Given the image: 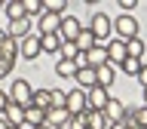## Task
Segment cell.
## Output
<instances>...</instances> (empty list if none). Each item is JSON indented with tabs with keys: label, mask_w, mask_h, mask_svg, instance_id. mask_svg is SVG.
<instances>
[{
	"label": "cell",
	"mask_w": 147,
	"mask_h": 129,
	"mask_svg": "<svg viewBox=\"0 0 147 129\" xmlns=\"http://www.w3.org/2000/svg\"><path fill=\"white\" fill-rule=\"evenodd\" d=\"M77 71H80V68H77V62H71V58H58V62H55V74H58V77H77Z\"/></svg>",
	"instance_id": "obj_19"
},
{
	"label": "cell",
	"mask_w": 147,
	"mask_h": 129,
	"mask_svg": "<svg viewBox=\"0 0 147 129\" xmlns=\"http://www.w3.org/2000/svg\"><path fill=\"white\" fill-rule=\"evenodd\" d=\"M89 31L95 34V40H98V43H104V40L110 37V31H113V22H110L104 12H95V16H92V22H89Z\"/></svg>",
	"instance_id": "obj_3"
},
{
	"label": "cell",
	"mask_w": 147,
	"mask_h": 129,
	"mask_svg": "<svg viewBox=\"0 0 147 129\" xmlns=\"http://www.w3.org/2000/svg\"><path fill=\"white\" fill-rule=\"evenodd\" d=\"M9 129H22V126H9Z\"/></svg>",
	"instance_id": "obj_40"
},
{
	"label": "cell",
	"mask_w": 147,
	"mask_h": 129,
	"mask_svg": "<svg viewBox=\"0 0 147 129\" xmlns=\"http://www.w3.org/2000/svg\"><path fill=\"white\" fill-rule=\"evenodd\" d=\"M12 64H16V62H6V58H0V80H3V77L12 71Z\"/></svg>",
	"instance_id": "obj_32"
},
{
	"label": "cell",
	"mask_w": 147,
	"mask_h": 129,
	"mask_svg": "<svg viewBox=\"0 0 147 129\" xmlns=\"http://www.w3.org/2000/svg\"><path fill=\"white\" fill-rule=\"evenodd\" d=\"M40 37V49H43V52H58V49H61V34H37Z\"/></svg>",
	"instance_id": "obj_15"
},
{
	"label": "cell",
	"mask_w": 147,
	"mask_h": 129,
	"mask_svg": "<svg viewBox=\"0 0 147 129\" xmlns=\"http://www.w3.org/2000/svg\"><path fill=\"white\" fill-rule=\"evenodd\" d=\"M104 117H107V123H123V120H126V108H123V101L110 98L107 108H104Z\"/></svg>",
	"instance_id": "obj_13"
},
{
	"label": "cell",
	"mask_w": 147,
	"mask_h": 129,
	"mask_svg": "<svg viewBox=\"0 0 147 129\" xmlns=\"http://www.w3.org/2000/svg\"><path fill=\"white\" fill-rule=\"evenodd\" d=\"M64 101H67V92L52 89V108H64Z\"/></svg>",
	"instance_id": "obj_29"
},
{
	"label": "cell",
	"mask_w": 147,
	"mask_h": 129,
	"mask_svg": "<svg viewBox=\"0 0 147 129\" xmlns=\"http://www.w3.org/2000/svg\"><path fill=\"white\" fill-rule=\"evenodd\" d=\"M3 117H6V123H9V126H22V123H25V108L12 101V105L6 108V114H3Z\"/></svg>",
	"instance_id": "obj_16"
},
{
	"label": "cell",
	"mask_w": 147,
	"mask_h": 129,
	"mask_svg": "<svg viewBox=\"0 0 147 129\" xmlns=\"http://www.w3.org/2000/svg\"><path fill=\"white\" fill-rule=\"evenodd\" d=\"M6 16L9 22H18V18H25V3H18V0H6Z\"/></svg>",
	"instance_id": "obj_23"
},
{
	"label": "cell",
	"mask_w": 147,
	"mask_h": 129,
	"mask_svg": "<svg viewBox=\"0 0 147 129\" xmlns=\"http://www.w3.org/2000/svg\"><path fill=\"white\" fill-rule=\"evenodd\" d=\"M104 46H107V64H113V68H119V64L129 58L123 40H110V43H104Z\"/></svg>",
	"instance_id": "obj_5"
},
{
	"label": "cell",
	"mask_w": 147,
	"mask_h": 129,
	"mask_svg": "<svg viewBox=\"0 0 147 129\" xmlns=\"http://www.w3.org/2000/svg\"><path fill=\"white\" fill-rule=\"evenodd\" d=\"M126 129H141V126H138V123H135V126H126Z\"/></svg>",
	"instance_id": "obj_38"
},
{
	"label": "cell",
	"mask_w": 147,
	"mask_h": 129,
	"mask_svg": "<svg viewBox=\"0 0 147 129\" xmlns=\"http://www.w3.org/2000/svg\"><path fill=\"white\" fill-rule=\"evenodd\" d=\"M58 31H61V16L43 12L40 16V34H58Z\"/></svg>",
	"instance_id": "obj_9"
},
{
	"label": "cell",
	"mask_w": 147,
	"mask_h": 129,
	"mask_svg": "<svg viewBox=\"0 0 147 129\" xmlns=\"http://www.w3.org/2000/svg\"><path fill=\"white\" fill-rule=\"evenodd\" d=\"M46 3L43 0H25V16H43Z\"/></svg>",
	"instance_id": "obj_26"
},
{
	"label": "cell",
	"mask_w": 147,
	"mask_h": 129,
	"mask_svg": "<svg viewBox=\"0 0 147 129\" xmlns=\"http://www.w3.org/2000/svg\"><path fill=\"white\" fill-rule=\"evenodd\" d=\"M126 52H129V58H144V55H147V46H144L141 37H135V40H129V43H126Z\"/></svg>",
	"instance_id": "obj_22"
},
{
	"label": "cell",
	"mask_w": 147,
	"mask_h": 129,
	"mask_svg": "<svg viewBox=\"0 0 147 129\" xmlns=\"http://www.w3.org/2000/svg\"><path fill=\"white\" fill-rule=\"evenodd\" d=\"M138 80H141V83L147 86V62H144V68H141V74H138Z\"/></svg>",
	"instance_id": "obj_34"
},
{
	"label": "cell",
	"mask_w": 147,
	"mask_h": 129,
	"mask_svg": "<svg viewBox=\"0 0 147 129\" xmlns=\"http://www.w3.org/2000/svg\"><path fill=\"white\" fill-rule=\"evenodd\" d=\"M0 129H9V123H6V117H0Z\"/></svg>",
	"instance_id": "obj_36"
},
{
	"label": "cell",
	"mask_w": 147,
	"mask_h": 129,
	"mask_svg": "<svg viewBox=\"0 0 147 129\" xmlns=\"http://www.w3.org/2000/svg\"><path fill=\"white\" fill-rule=\"evenodd\" d=\"M9 98L16 101V105H22V108H28V105L34 101V86H31L28 80H16L12 89H9Z\"/></svg>",
	"instance_id": "obj_2"
},
{
	"label": "cell",
	"mask_w": 147,
	"mask_h": 129,
	"mask_svg": "<svg viewBox=\"0 0 147 129\" xmlns=\"http://www.w3.org/2000/svg\"><path fill=\"white\" fill-rule=\"evenodd\" d=\"M86 98H89V111H104V108H107V101H110V95H107L104 86H95V89L86 92Z\"/></svg>",
	"instance_id": "obj_7"
},
{
	"label": "cell",
	"mask_w": 147,
	"mask_h": 129,
	"mask_svg": "<svg viewBox=\"0 0 147 129\" xmlns=\"http://www.w3.org/2000/svg\"><path fill=\"white\" fill-rule=\"evenodd\" d=\"M135 6H138L135 0H119V9H126V16H129V9H135Z\"/></svg>",
	"instance_id": "obj_33"
},
{
	"label": "cell",
	"mask_w": 147,
	"mask_h": 129,
	"mask_svg": "<svg viewBox=\"0 0 147 129\" xmlns=\"http://www.w3.org/2000/svg\"><path fill=\"white\" fill-rule=\"evenodd\" d=\"M3 6H6V0H0V9H3Z\"/></svg>",
	"instance_id": "obj_39"
},
{
	"label": "cell",
	"mask_w": 147,
	"mask_h": 129,
	"mask_svg": "<svg viewBox=\"0 0 147 129\" xmlns=\"http://www.w3.org/2000/svg\"><path fill=\"white\" fill-rule=\"evenodd\" d=\"M0 58H6V62H16L18 58V40L16 37H3V40H0Z\"/></svg>",
	"instance_id": "obj_12"
},
{
	"label": "cell",
	"mask_w": 147,
	"mask_h": 129,
	"mask_svg": "<svg viewBox=\"0 0 147 129\" xmlns=\"http://www.w3.org/2000/svg\"><path fill=\"white\" fill-rule=\"evenodd\" d=\"M80 31H83V25L77 22V18L61 16V31H58V34H61V40H64V43H74V40L80 37Z\"/></svg>",
	"instance_id": "obj_6"
},
{
	"label": "cell",
	"mask_w": 147,
	"mask_h": 129,
	"mask_svg": "<svg viewBox=\"0 0 147 129\" xmlns=\"http://www.w3.org/2000/svg\"><path fill=\"white\" fill-rule=\"evenodd\" d=\"M119 68H123V74H129V77H138L141 68H144V58H126Z\"/></svg>",
	"instance_id": "obj_24"
},
{
	"label": "cell",
	"mask_w": 147,
	"mask_h": 129,
	"mask_svg": "<svg viewBox=\"0 0 147 129\" xmlns=\"http://www.w3.org/2000/svg\"><path fill=\"white\" fill-rule=\"evenodd\" d=\"M113 31H117V40L129 43V40H135V37H138V22L132 16H126V12H119V18L113 22Z\"/></svg>",
	"instance_id": "obj_1"
},
{
	"label": "cell",
	"mask_w": 147,
	"mask_h": 129,
	"mask_svg": "<svg viewBox=\"0 0 147 129\" xmlns=\"http://www.w3.org/2000/svg\"><path fill=\"white\" fill-rule=\"evenodd\" d=\"M107 129H126V123H110Z\"/></svg>",
	"instance_id": "obj_35"
},
{
	"label": "cell",
	"mask_w": 147,
	"mask_h": 129,
	"mask_svg": "<svg viewBox=\"0 0 147 129\" xmlns=\"http://www.w3.org/2000/svg\"><path fill=\"white\" fill-rule=\"evenodd\" d=\"M9 105H12V98H9L6 92L0 89V117H3V114H6V108H9Z\"/></svg>",
	"instance_id": "obj_31"
},
{
	"label": "cell",
	"mask_w": 147,
	"mask_h": 129,
	"mask_svg": "<svg viewBox=\"0 0 147 129\" xmlns=\"http://www.w3.org/2000/svg\"><path fill=\"white\" fill-rule=\"evenodd\" d=\"M74 43H77V49H80V52H89L92 46L98 43V40H95V34H92L89 28H83V31H80V37H77Z\"/></svg>",
	"instance_id": "obj_18"
},
{
	"label": "cell",
	"mask_w": 147,
	"mask_h": 129,
	"mask_svg": "<svg viewBox=\"0 0 147 129\" xmlns=\"http://www.w3.org/2000/svg\"><path fill=\"white\" fill-rule=\"evenodd\" d=\"M74 80L80 83V89L89 92V89H95V86H98V74H95V68H80Z\"/></svg>",
	"instance_id": "obj_10"
},
{
	"label": "cell",
	"mask_w": 147,
	"mask_h": 129,
	"mask_svg": "<svg viewBox=\"0 0 147 129\" xmlns=\"http://www.w3.org/2000/svg\"><path fill=\"white\" fill-rule=\"evenodd\" d=\"M43 52L40 49V37H25V40H18V55H25V58H37V55Z\"/></svg>",
	"instance_id": "obj_8"
},
{
	"label": "cell",
	"mask_w": 147,
	"mask_h": 129,
	"mask_svg": "<svg viewBox=\"0 0 147 129\" xmlns=\"http://www.w3.org/2000/svg\"><path fill=\"white\" fill-rule=\"evenodd\" d=\"M25 123H31V126H43V123H46V111L28 105V108H25Z\"/></svg>",
	"instance_id": "obj_17"
},
{
	"label": "cell",
	"mask_w": 147,
	"mask_h": 129,
	"mask_svg": "<svg viewBox=\"0 0 147 129\" xmlns=\"http://www.w3.org/2000/svg\"><path fill=\"white\" fill-rule=\"evenodd\" d=\"M43 3H46V12H55V16H61L64 9L71 6L67 0H43Z\"/></svg>",
	"instance_id": "obj_27"
},
{
	"label": "cell",
	"mask_w": 147,
	"mask_h": 129,
	"mask_svg": "<svg viewBox=\"0 0 147 129\" xmlns=\"http://www.w3.org/2000/svg\"><path fill=\"white\" fill-rule=\"evenodd\" d=\"M31 105L49 111V108H52V89H34V101H31Z\"/></svg>",
	"instance_id": "obj_21"
},
{
	"label": "cell",
	"mask_w": 147,
	"mask_h": 129,
	"mask_svg": "<svg viewBox=\"0 0 147 129\" xmlns=\"http://www.w3.org/2000/svg\"><path fill=\"white\" fill-rule=\"evenodd\" d=\"M61 58H71V62H77V55H80V49H77V43H61Z\"/></svg>",
	"instance_id": "obj_28"
},
{
	"label": "cell",
	"mask_w": 147,
	"mask_h": 129,
	"mask_svg": "<svg viewBox=\"0 0 147 129\" xmlns=\"http://www.w3.org/2000/svg\"><path fill=\"white\" fill-rule=\"evenodd\" d=\"M6 34H9V37H16V40H25V37H31V22H28V16H25V18H18V22H9Z\"/></svg>",
	"instance_id": "obj_14"
},
{
	"label": "cell",
	"mask_w": 147,
	"mask_h": 129,
	"mask_svg": "<svg viewBox=\"0 0 147 129\" xmlns=\"http://www.w3.org/2000/svg\"><path fill=\"white\" fill-rule=\"evenodd\" d=\"M107 117H104V111H89V129H107Z\"/></svg>",
	"instance_id": "obj_25"
},
{
	"label": "cell",
	"mask_w": 147,
	"mask_h": 129,
	"mask_svg": "<svg viewBox=\"0 0 147 129\" xmlns=\"http://www.w3.org/2000/svg\"><path fill=\"white\" fill-rule=\"evenodd\" d=\"M64 108L71 111V117L74 114H83V111H89V98H86V89H71L67 92V101H64Z\"/></svg>",
	"instance_id": "obj_4"
},
{
	"label": "cell",
	"mask_w": 147,
	"mask_h": 129,
	"mask_svg": "<svg viewBox=\"0 0 147 129\" xmlns=\"http://www.w3.org/2000/svg\"><path fill=\"white\" fill-rule=\"evenodd\" d=\"M95 74H98V86L107 89L110 83H113V77H117V68L113 64H101V68H95Z\"/></svg>",
	"instance_id": "obj_20"
},
{
	"label": "cell",
	"mask_w": 147,
	"mask_h": 129,
	"mask_svg": "<svg viewBox=\"0 0 147 129\" xmlns=\"http://www.w3.org/2000/svg\"><path fill=\"white\" fill-rule=\"evenodd\" d=\"M135 123H138L141 129H147V105H141V108L135 111Z\"/></svg>",
	"instance_id": "obj_30"
},
{
	"label": "cell",
	"mask_w": 147,
	"mask_h": 129,
	"mask_svg": "<svg viewBox=\"0 0 147 129\" xmlns=\"http://www.w3.org/2000/svg\"><path fill=\"white\" fill-rule=\"evenodd\" d=\"M46 123L49 126H67L71 123V111L67 108H49L46 111Z\"/></svg>",
	"instance_id": "obj_11"
},
{
	"label": "cell",
	"mask_w": 147,
	"mask_h": 129,
	"mask_svg": "<svg viewBox=\"0 0 147 129\" xmlns=\"http://www.w3.org/2000/svg\"><path fill=\"white\" fill-rule=\"evenodd\" d=\"M144 105H147V86H144Z\"/></svg>",
	"instance_id": "obj_37"
}]
</instances>
